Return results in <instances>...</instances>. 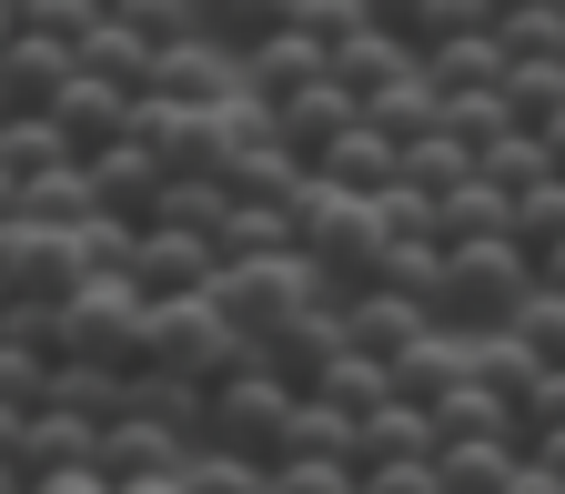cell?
I'll use <instances>...</instances> for the list:
<instances>
[{
    "mask_svg": "<svg viewBox=\"0 0 565 494\" xmlns=\"http://www.w3.org/2000/svg\"><path fill=\"white\" fill-rule=\"evenodd\" d=\"M445 282H455V253L445 243H394L384 253V293H404L424 313H445Z\"/></svg>",
    "mask_w": 565,
    "mask_h": 494,
    "instance_id": "1f68e13d",
    "label": "cell"
},
{
    "mask_svg": "<svg viewBox=\"0 0 565 494\" xmlns=\"http://www.w3.org/2000/svg\"><path fill=\"white\" fill-rule=\"evenodd\" d=\"M515 464H525V444H445V454H435L445 494H505Z\"/></svg>",
    "mask_w": 565,
    "mask_h": 494,
    "instance_id": "d590c367",
    "label": "cell"
},
{
    "mask_svg": "<svg viewBox=\"0 0 565 494\" xmlns=\"http://www.w3.org/2000/svg\"><path fill=\"white\" fill-rule=\"evenodd\" d=\"M515 243L535 253V272H545V253L565 243V182H545V192H525L515 202Z\"/></svg>",
    "mask_w": 565,
    "mask_h": 494,
    "instance_id": "f6af8a7d",
    "label": "cell"
},
{
    "mask_svg": "<svg viewBox=\"0 0 565 494\" xmlns=\"http://www.w3.org/2000/svg\"><path fill=\"white\" fill-rule=\"evenodd\" d=\"M535 464H555V474H565V434H545V444H535Z\"/></svg>",
    "mask_w": 565,
    "mask_h": 494,
    "instance_id": "11a10c76",
    "label": "cell"
},
{
    "mask_svg": "<svg viewBox=\"0 0 565 494\" xmlns=\"http://www.w3.org/2000/svg\"><path fill=\"white\" fill-rule=\"evenodd\" d=\"M494 21H505L494 0H414V31H404V51H414V61H435V51H455V41L494 31Z\"/></svg>",
    "mask_w": 565,
    "mask_h": 494,
    "instance_id": "f546056e",
    "label": "cell"
},
{
    "mask_svg": "<svg viewBox=\"0 0 565 494\" xmlns=\"http://www.w3.org/2000/svg\"><path fill=\"white\" fill-rule=\"evenodd\" d=\"M494 41H505L515 61H565V0H535V11H505V21H494Z\"/></svg>",
    "mask_w": 565,
    "mask_h": 494,
    "instance_id": "7bdbcfd3",
    "label": "cell"
},
{
    "mask_svg": "<svg viewBox=\"0 0 565 494\" xmlns=\"http://www.w3.org/2000/svg\"><path fill=\"white\" fill-rule=\"evenodd\" d=\"M515 423H525V454H535L545 434H565V374H545V384L525 394V414H515Z\"/></svg>",
    "mask_w": 565,
    "mask_h": 494,
    "instance_id": "681fc988",
    "label": "cell"
},
{
    "mask_svg": "<svg viewBox=\"0 0 565 494\" xmlns=\"http://www.w3.org/2000/svg\"><path fill=\"white\" fill-rule=\"evenodd\" d=\"M162 233H202V243H223L233 223V182L223 172H202V182H162V212H152Z\"/></svg>",
    "mask_w": 565,
    "mask_h": 494,
    "instance_id": "f1b7e54d",
    "label": "cell"
},
{
    "mask_svg": "<svg viewBox=\"0 0 565 494\" xmlns=\"http://www.w3.org/2000/svg\"><path fill=\"white\" fill-rule=\"evenodd\" d=\"M343 131H364V101H353L343 82H313V92H294V101H282V141H294L313 172H323V152H333Z\"/></svg>",
    "mask_w": 565,
    "mask_h": 494,
    "instance_id": "d6986e66",
    "label": "cell"
},
{
    "mask_svg": "<svg viewBox=\"0 0 565 494\" xmlns=\"http://www.w3.org/2000/svg\"><path fill=\"white\" fill-rule=\"evenodd\" d=\"M41 494H121V484H111V474H102V464H82V474H51V484H41Z\"/></svg>",
    "mask_w": 565,
    "mask_h": 494,
    "instance_id": "816d5d0a",
    "label": "cell"
},
{
    "mask_svg": "<svg viewBox=\"0 0 565 494\" xmlns=\"http://www.w3.org/2000/svg\"><path fill=\"white\" fill-rule=\"evenodd\" d=\"M445 131H465L475 152H494V141H505V131H525V121H515L505 82H494V92H455V101H445Z\"/></svg>",
    "mask_w": 565,
    "mask_h": 494,
    "instance_id": "b9f144b4",
    "label": "cell"
},
{
    "mask_svg": "<svg viewBox=\"0 0 565 494\" xmlns=\"http://www.w3.org/2000/svg\"><path fill=\"white\" fill-rule=\"evenodd\" d=\"M404 71H424V61H414V51L394 41V31H364V41H343V51H333V82H343L353 101H374V92H394Z\"/></svg>",
    "mask_w": 565,
    "mask_h": 494,
    "instance_id": "83f0119b",
    "label": "cell"
},
{
    "mask_svg": "<svg viewBox=\"0 0 565 494\" xmlns=\"http://www.w3.org/2000/svg\"><path fill=\"white\" fill-rule=\"evenodd\" d=\"M294 31H303V41H323V51H343V41H364V31H374V11H364V0H303Z\"/></svg>",
    "mask_w": 565,
    "mask_h": 494,
    "instance_id": "bcb514c9",
    "label": "cell"
},
{
    "mask_svg": "<svg viewBox=\"0 0 565 494\" xmlns=\"http://www.w3.org/2000/svg\"><path fill=\"white\" fill-rule=\"evenodd\" d=\"M243 82H253V101H294V92H313V82H333V51L323 41H303V31H282V41H263V51H243Z\"/></svg>",
    "mask_w": 565,
    "mask_h": 494,
    "instance_id": "ac0fdd59",
    "label": "cell"
},
{
    "mask_svg": "<svg viewBox=\"0 0 565 494\" xmlns=\"http://www.w3.org/2000/svg\"><path fill=\"white\" fill-rule=\"evenodd\" d=\"M545 374H555V364H545V353H535L515 323H505V333H475V384H494V394H505L515 414H525V394H535Z\"/></svg>",
    "mask_w": 565,
    "mask_h": 494,
    "instance_id": "4316f807",
    "label": "cell"
},
{
    "mask_svg": "<svg viewBox=\"0 0 565 494\" xmlns=\"http://www.w3.org/2000/svg\"><path fill=\"white\" fill-rule=\"evenodd\" d=\"M82 71H92V82H111V92H131V101H152V92H162V51L141 41L131 21H102V31L82 41Z\"/></svg>",
    "mask_w": 565,
    "mask_h": 494,
    "instance_id": "7402d4cb",
    "label": "cell"
},
{
    "mask_svg": "<svg viewBox=\"0 0 565 494\" xmlns=\"http://www.w3.org/2000/svg\"><path fill=\"white\" fill-rule=\"evenodd\" d=\"M364 121H374L384 141H404V152H414L424 131H445V92H435V71H404L394 92H374V101H364Z\"/></svg>",
    "mask_w": 565,
    "mask_h": 494,
    "instance_id": "d4e9b609",
    "label": "cell"
},
{
    "mask_svg": "<svg viewBox=\"0 0 565 494\" xmlns=\"http://www.w3.org/2000/svg\"><path fill=\"white\" fill-rule=\"evenodd\" d=\"M11 212H21V223H61V233H82V223H102V192H92V162H61L51 182L11 192Z\"/></svg>",
    "mask_w": 565,
    "mask_h": 494,
    "instance_id": "484cf974",
    "label": "cell"
},
{
    "mask_svg": "<svg viewBox=\"0 0 565 494\" xmlns=\"http://www.w3.org/2000/svg\"><path fill=\"white\" fill-rule=\"evenodd\" d=\"M343 323H353V353H374V364H404V353L435 333V313L404 303V293H384V282H374V293H353V303H343Z\"/></svg>",
    "mask_w": 565,
    "mask_h": 494,
    "instance_id": "e0dca14e",
    "label": "cell"
},
{
    "mask_svg": "<svg viewBox=\"0 0 565 494\" xmlns=\"http://www.w3.org/2000/svg\"><path fill=\"white\" fill-rule=\"evenodd\" d=\"M162 162H152V141H111V152L92 162V192H102V212H111V223H141V233H152V212H162Z\"/></svg>",
    "mask_w": 565,
    "mask_h": 494,
    "instance_id": "9a60e30c",
    "label": "cell"
},
{
    "mask_svg": "<svg viewBox=\"0 0 565 494\" xmlns=\"http://www.w3.org/2000/svg\"><path fill=\"white\" fill-rule=\"evenodd\" d=\"M323 404H343L353 423L384 414V404H394V364H374V353H343V364L323 374Z\"/></svg>",
    "mask_w": 565,
    "mask_h": 494,
    "instance_id": "60d3db41",
    "label": "cell"
},
{
    "mask_svg": "<svg viewBox=\"0 0 565 494\" xmlns=\"http://www.w3.org/2000/svg\"><path fill=\"white\" fill-rule=\"evenodd\" d=\"M263 353H273V374L294 384V394H323V374H333L343 353H353V323H343V303H313L294 333H273Z\"/></svg>",
    "mask_w": 565,
    "mask_h": 494,
    "instance_id": "4fadbf2b",
    "label": "cell"
},
{
    "mask_svg": "<svg viewBox=\"0 0 565 494\" xmlns=\"http://www.w3.org/2000/svg\"><path fill=\"white\" fill-rule=\"evenodd\" d=\"M152 374H192V384H223V374H243V364H263V343H243L233 333V313L223 303H152V353H141Z\"/></svg>",
    "mask_w": 565,
    "mask_h": 494,
    "instance_id": "5b68a950",
    "label": "cell"
},
{
    "mask_svg": "<svg viewBox=\"0 0 565 494\" xmlns=\"http://www.w3.org/2000/svg\"><path fill=\"white\" fill-rule=\"evenodd\" d=\"M202 444H182V434H162V423H141V414H121L111 434H102V474L131 494V484H162V474H182Z\"/></svg>",
    "mask_w": 565,
    "mask_h": 494,
    "instance_id": "2e32d148",
    "label": "cell"
},
{
    "mask_svg": "<svg viewBox=\"0 0 565 494\" xmlns=\"http://www.w3.org/2000/svg\"><path fill=\"white\" fill-rule=\"evenodd\" d=\"M71 82H82V51H61V41H11V61H0V101H11V121H51Z\"/></svg>",
    "mask_w": 565,
    "mask_h": 494,
    "instance_id": "7c38bea8",
    "label": "cell"
},
{
    "mask_svg": "<svg viewBox=\"0 0 565 494\" xmlns=\"http://www.w3.org/2000/svg\"><path fill=\"white\" fill-rule=\"evenodd\" d=\"M404 182H414L424 202H455L465 182H484V152H475L465 131H424L414 152H404Z\"/></svg>",
    "mask_w": 565,
    "mask_h": 494,
    "instance_id": "cb8c5ba5",
    "label": "cell"
},
{
    "mask_svg": "<svg viewBox=\"0 0 565 494\" xmlns=\"http://www.w3.org/2000/svg\"><path fill=\"white\" fill-rule=\"evenodd\" d=\"M465 374H475V333H445V323H435V333H424V343L404 353V364H394V394L435 414V404H445Z\"/></svg>",
    "mask_w": 565,
    "mask_h": 494,
    "instance_id": "ffe728a7",
    "label": "cell"
},
{
    "mask_svg": "<svg viewBox=\"0 0 565 494\" xmlns=\"http://www.w3.org/2000/svg\"><path fill=\"white\" fill-rule=\"evenodd\" d=\"M294 11H303V0H212V41L263 51V41H282V31H294Z\"/></svg>",
    "mask_w": 565,
    "mask_h": 494,
    "instance_id": "74e56055",
    "label": "cell"
},
{
    "mask_svg": "<svg viewBox=\"0 0 565 494\" xmlns=\"http://www.w3.org/2000/svg\"><path fill=\"white\" fill-rule=\"evenodd\" d=\"M212 303L233 313V333H243V343H273V333H294L313 303H333V282H323L303 253H273V262H223Z\"/></svg>",
    "mask_w": 565,
    "mask_h": 494,
    "instance_id": "277c9868",
    "label": "cell"
},
{
    "mask_svg": "<svg viewBox=\"0 0 565 494\" xmlns=\"http://www.w3.org/2000/svg\"><path fill=\"white\" fill-rule=\"evenodd\" d=\"M51 353L61 364L141 374V353H152V293H141V282H82L71 303H51Z\"/></svg>",
    "mask_w": 565,
    "mask_h": 494,
    "instance_id": "7a4b0ae2",
    "label": "cell"
},
{
    "mask_svg": "<svg viewBox=\"0 0 565 494\" xmlns=\"http://www.w3.org/2000/svg\"><path fill=\"white\" fill-rule=\"evenodd\" d=\"M364 494H445V474H435V464H374Z\"/></svg>",
    "mask_w": 565,
    "mask_h": 494,
    "instance_id": "f907efd6",
    "label": "cell"
},
{
    "mask_svg": "<svg viewBox=\"0 0 565 494\" xmlns=\"http://www.w3.org/2000/svg\"><path fill=\"white\" fill-rule=\"evenodd\" d=\"M131 141H152V162L172 182H202V172H223V111H182V101H141L131 111Z\"/></svg>",
    "mask_w": 565,
    "mask_h": 494,
    "instance_id": "9c48e42d",
    "label": "cell"
},
{
    "mask_svg": "<svg viewBox=\"0 0 565 494\" xmlns=\"http://www.w3.org/2000/svg\"><path fill=\"white\" fill-rule=\"evenodd\" d=\"M364 11H374V31H394V41L414 31V0H364Z\"/></svg>",
    "mask_w": 565,
    "mask_h": 494,
    "instance_id": "db71d44e",
    "label": "cell"
},
{
    "mask_svg": "<svg viewBox=\"0 0 565 494\" xmlns=\"http://www.w3.org/2000/svg\"><path fill=\"white\" fill-rule=\"evenodd\" d=\"M102 21H111V0H11V41H61V51H82Z\"/></svg>",
    "mask_w": 565,
    "mask_h": 494,
    "instance_id": "4dcf8cb0",
    "label": "cell"
},
{
    "mask_svg": "<svg viewBox=\"0 0 565 494\" xmlns=\"http://www.w3.org/2000/svg\"><path fill=\"white\" fill-rule=\"evenodd\" d=\"M535 253L505 233V243H455V282H445V333H505L515 313H525V293H535Z\"/></svg>",
    "mask_w": 565,
    "mask_h": 494,
    "instance_id": "3957f363",
    "label": "cell"
},
{
    "mask_svg": "<svg viewBox=\"0 0 565 494\" xmlns=\"http://www.w3.org/2000/svg\"><path fill=\"white\" fill-rule=\"evenodd\" d=\"M545 282H555V293H565V243H555V253H545Z\"/></svg>",
    "mask_w": 565,
    "mask_h": 494,
    "instance_id": "9f6ffc18",
    "label": "cell"
},
{
    "mask_svg": "<svg viewBox=\"0 0 565 494\" xmlns=\"http://www.w3.org/2000/svg\"><path fill=\"white\" fill-rule=\"evenodd\" d=\"M435 454H445V423L424 414V404L394 394L384 414H364V474H374V464H435Z\"/></svg>",
    "mask_w": 565,
    "mask_h": 494,
    "instance_id": "603a6c76",
    "label": "cell"
},
{
    "mask_svg": "<svg viewBox=\"0 0 565 494\" xmlns=\"http://www.w3.org/2000/svg\"><path fill=\"white\" fill-rule=\"evenodd\" d=\"M0 162H11V192H31V182H51L61 162H82L71 141L51 131V121H11V141H0Z\"/></svg>",
    "mask_w": 565,
    "mask_h": 494,
    "instance_id": "ab89813d",
    "label": "cell"
},
{
    "mask_svg": "<svg viewBox=\"0 0 565 494\" xmlns=\"http://www.w3.org/2000/svg\"><path fill=\"white\" fill-rule=\"evenodd\" d=\"M131 92H111V82H92V71H82V82H71L61 92V111H51V131L71 141V152H82V162H102L111 152V141H131Z\"/></svg>",
    "mask_w": 565,
    "mask_h": 494,
    "instance_id": "5bb4252c",
    "label": "cell"
},
{
    "mask_svg": "<svg viewBox=\"0 0 565 494\" xmlns=\"http://www.w3.org/2000/svg\"><path fill=\"white\" fill-rule=\"evenodd\" d=\"M494 11H535V0H494Z\"/></svg>",
    "mask_w": 565,
    "mask_h": 494,
    "instance_id": "680465c9",
    "label": "cell"
},
{
    "mask_svg": "<svg viewBox=\"0 0 565 494\" xmlns=\"http://www.w3.org/2000/svg\"><path fill=\"white\" fill-rule=\"evenodd\" d=\"M111 21H131L152 51H182V41L212 31V0H111Z\"/></svg>",
    "mask_w": 565,
    "mask_h": 494,
    "instance_id": "e575fe53",
    "label": "cell"
},
{
    "mask_svg": "<svg viewBox=\"0 0 565 494\" xmlns=\"http://www.w3.org/2000/svg\"><path fill=\"white\" fill-rule=\"evenodd\" d=\"M294 414H303V394L282 384V374H273V353H263V364H243V374L212 384V444H223V454H253V464H282Z\"/></svg>",
    "mask_w": 565,
    "mask_h": 494,
    "instance_id": "8992f818",
    "label": "cell"
},
{
    "mask_svg": "<svg viewBox=\"0 0 565 494\" xmlns=\"http://www.w3.org/2000/svg\"><path fill=\"white\" fill-rule=\"evenodd\" d=\"M424 71H435V92L455 101V92H494V82H505V71H515V51L494 41V31H475V41H455V51H435Z\"/></svg>",
    "mask_w": 565,
    "mask_h": 494,
    "instance_id": "d6a6232c",
    "label": "cell"
},
{
    "mask_svg": "<svg viewBox=\"0 0 565 494\" xmlns=\"http://www.w3.org/2000/svg\"><path fill=\"white\" fill-rule=\"evenodd\" d=\"M505 494H565V474H555V464H535V454H525V464H515V484H505Z\"/></svg>",
    "mask_w": 565,
    "mask_h": 494,
    "instance_id": "f5cc1de1",
    "label": "cell"
},
{
    "mask_svg": "<svg viewBox=\"0 0 565 494\" xmlns=\"http://www.w3.org/2000/svg\"><path fill=\"white\" fill-rule=\"evenodd\" d=\"M484 182L525 202V192H545V182H565V162L545 152V131H505V141H494V152H484Z\"/></svg>",
    "mask_w": 565,
    "mask_h": 494,
    "instance_id": "836d02e7",
    "label": "cell"
},
{
    "mask_svg": "<svg viewBox=\"0 0 565 494\" xmlns=\"http://www.w3.org/2000/svg\"><path fill=\"white\" fill-rule=\"evenodd\" d=\"M294 223H303V262L333 282V303H353V293H374V282H384V253H394L384 202H353V192H333L313 172L303 202H294Z\"/></svg>",
    "mask_w": 565,
    "mask_h": 494,
    "instance_id": "6da1fadb",
    "label": "cell"
},
{
    "mask_svg": "<svg viewBox=\"0 0 565 494\" xmlns=\"http://www.w3.org/2000/svg\"><path fill=\"white\" fill-rule=\"evenodd\" d=\"M515 333L545 353V364L565 374V293H555V282H535V293H525V313H515Z\"/></svg>",
    "mask_w": 565,
    "mask_h": 494,
    "instance_id": "7dc6e473",
    "label": "cell"
},
{
    "mask_svg": "<svg viewBox=\"0 0 565 494\" xmlns=\"http://www.w3.org/2000/svg\"><path fill=\"white\" fill-rule=\"evenodd\" d=\"M273 494H364V474H353V464H273Z\"/></svg>",
    "mask_w": 565,
    "mask_h": 494,
    "instance_id": "c3c4849f",
    "label": "cell"
},
{
    "mask_svg": "<svg viewBox=\"0 0 565 494\" xmlns=\"http://www.w3.org/2000/svg\"><path fill=\"white\" fill-rule=\"evenodd\" d=\"M182 484H192V494H273V464H253V454H223V444H202V454L182 464Z\"/></svg>",
    "mask_w": 565,
    "mask_h": 494,
    "instance_id": "ee69618b",
    "label": "cell"
},
{
    "mask_svg": "<svg viewBox=\"0 0 565 494\" xmlns=\"http://www.w3.org/2000/svg\"><path fill=\"white\" fill-rule=\"evenodd\" d=\"M505 101H515L525 131H555L565 121V61H515L505 71Z\"/></svg>",
    "mask_w": 565,
    "mask_h": 494,
    "instance_id": "f35d334b",
    "label": "cell"
},
{
    "mask_svg": "<svg viewBox=\"0 0 565 494\" xmlns=\"http://www.w3.org/2000/svg\"><path fill=\"white\" fill-rule=\"evenodd\" d=\"M323 182L353 192V202H384V192L404 182V141H384L374 121H364V131H343L333 152H323Z\"/></svg>",
    "mask_w": 565,
    "mask_h": 494,
    "instance_id": "44dd1931",
    "label": "cell"
},
{
    "mask_svg": "<svg viewBox=\"0 0 565 494\" xmlns=\"http://www.w3.org/2000/svg\"><path fill=\"white\" fill-rule=\"evenodd\" d=\"M253 82H243V51L233 41H182V51H162V101H182V111H233Z\"/></svg>",
    "mask_w": 565,
    "mask_h": 494,
    "instance_id": "8fae6325",
    "label": "cell"
},
{
    "mask_svg": "<svg viewBox=\"0 0 565 494\" xmlns=\"http://www.w3.org/2000/svg\"><path fill=\"white\" fill-rule=\"evenodd\" d=\"M131 494H192V484H182V474H162V484H131Z\"/></svg>",
    "mask_w": 565,
    "mask_h": 494,
    "instance_id": "6f0895ef",
    "label": "cell"
},
{
    "mask_svg": "<svg viewBox=\"0 0 565 494\" xmlns=\"http://www.w3.org/2000/svg\"><path fill=\"white\" fill-rule=\"evenodd\" d=\"M131 282L152 303H202L212 282H223V243H202V233H141V262H131Z\"/></svg>",
    "mask_w": 565,
    "mask_h": 494,
    "instance_id": "30bf717a",
    "label": "cell"
},
{
    "mask_svg": "<svg viewBox=\"0 0 565 494\" xmlns=\"http://www.w3.org/2000/svg\"><path fill=\"white\" fill-rule=\"evenodd\" d=\"M82 464H102V423L61 414V404H41V414L11 423V494H41L51 474H82Z\"/></svg>",
    "mask_w": 565,
    "mask_h": 494,
    "instance_id": "ba28073f",
    "label": "cell"
},
{
    "mask_svg": "<svg viewBox=\"0 0 565 494\" xmlns=\"http://www.w3.org/2000/svg\"><path fill=\"white\" fill-rule=\"evenodd\" d=\"M82 282H92L82 233H61V223H21V212H11V243H0V293H11V303H71Z\"/></svg>",
    "mask_w": 565,
    "mask_h": 494,
    "instance_id": "52a82bcc",
    "label": "cell"
},
{
    "mask_svg": "<svg viewBox=\"0 0 565 494\" xmlns=\"http://www.w3.org/2000/svg\"><path fill=\"white\" fill-rule=\"evenodd\" d=\"M505 233H515V192L465 182V192L445 202V253H455V243H505Z\"/></svg>",
    "mask_w": 565,
    "mask_h": 494,
    "instance_id": "8d00e7d4",
    "label": "cell"
}]
</instances>
